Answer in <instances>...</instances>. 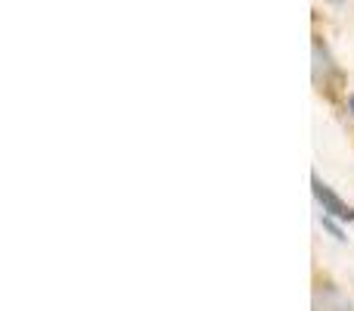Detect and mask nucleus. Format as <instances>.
<instances>
[{"instance_id": "nucleus-3", "label": "nucleus", "mask_w": 354, "mask_h": 311, "mask_svg": "<svg viewBox=\"0 0 354 311\" xmlns=\"http://www.w3.org/2000/svg\"><path fill=\"white\" fill-rule=\"evenodd\" d=\"M311 53H314V81L324 87H330V81H339V69L333 66V56L326 50V44L320 37H314L311 44Z\"/></svg>"}, {"instance_id": "nucleus-2", "label": "nucleus", "mask_w": 354, "mask_h": 311, "mask_svg": "<svg viewBox=\"0 0 354 311\" xmlns=\"http://www.w3.org/2000/svg\"><path fill=\"white\" fill-rule=\"evenodd\" d=\"M311 311H354V308H351V299L339 287H333V283H320V287L314 290Z\"/></svg>"}, {"instance_id": "nucleus-4", "label": "nucleus", "mask_w": 354, "mask_h": 311, "mask_svg": "<svg viewBox=\"0 0 354 311\" xmlns=\"http://www.w3.org/2000/svg\"><path fill=\"white\" fill-rule=\"evenodd\" d=\"M324 231H330L333 237L339 240V243H345V233H342V227H339L336 221H333V215H326V218H324Z\"/></svg>"}, {"instance_id": "nucleus-1", "label": "nucleus", "mask_w": 354, "mask_h": 311, "mask_svg": "<svg viewBox=\"0 0 354 311\" xmlns=\"http://www.w3.org/2000/svg\"><path fill=\"white\" fill-rule=\"evenodd\" d=\"M311 184H314V196H317V202L324 206V212H330L333 218H339V221H354V208L348 206V202L339 199V196L333 193V187H326L317 175L311 177Z\"/></svg>"}, {"instance_id": "nucleus-5", "label": "nucleus", "mask_w": 354, "mask_h": 311, "mask_svg": "<svg viewBox=\"0 0 354 311\" xmlns=\"http://www.w3.org/2000/svg\"><path fill=\"white\" fill-rule=\"evenodd\" d=\"M326 3H342V0H326Z\"/></svg>"}]
</instances>
